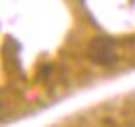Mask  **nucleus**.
<instances>
[{
    "label": "nucleus",
    "instance_id": "nucleus-1",
    "mask_svg": "<svg viewBox=\"0 0 135 127\" xmlns=\"http://www.w3.org/2000/svg\"><path fill=\"white\" fill-rule=\"evenodd\" d=\"M87 58L96 65H112L117 61V52H114V42L110 38H96L91 40V44L87 48Z\"/></svg>",
    "mask_w": 135,
    "mask_h": 127
}]
</instances>
